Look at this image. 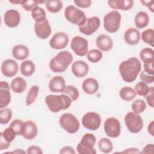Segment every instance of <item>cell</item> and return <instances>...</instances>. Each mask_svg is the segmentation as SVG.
Masks as SVG:
<instances>
[{
	"instance_id": "cell-1",
	"label": "cell",
	"mask_w": 154,
	"mask_h": 154,
	"mask_svg": "<svg viewBox=\"0 0 154 154\" xmlns=\"http://www.w3.org/2000/svg\"><path fill=\"white\" fill-rule=\"evenodd\" d=\"M141 69V63L136 57H131L122 61L119 67V73L126 82H132Z\"/></svg>"
},
{
	"instance_id": "cell-2",
	"label": "cell",
	"mask_w": 154,
	"mask_h": 154,
	"mask_svg": "<svg viewBox=\"0 0 154 154\" xmlns=\"http://www.w3.org/2000/svg\"><path fill=\"white\" fill-rule=\"evenodd\" d=\"M72 102L71 98L66 94H49L45 98V103L52 112H58L61 110L69 108Z\"/></svg>"
},
{
	"instance_id": "cell-3",
	"label": "cell",
	"mask_w": 154,
	"mask_h": 154,
	"mask_svg": "<svg viewBox=\"0 0 154 154\" xmlns=\"http://www.w3.org/2000/svg\"><path fill=\"white\" fill-rule=\"evenodd\" d=\"M73 61V56L67 51L58 52L49 62L50 69L55 73L64 72Z\"/></svg>"
},
{
	"instance_id": "cell-4",
	"label": "cell",
	"mask_w": 154,
	"mask_h": 154,
	"mask_svg": "<svg viewBox=\"0 0 154 154\" xmlns=\"http://www.w3.org/2000/svg\"><path fill=\"white\" fill-rule=\"evenodd\" d=\"M64 16L67 20L79 26L83 25L87 19L84 12L74 5H69L66 8Z\"/></svg>"
},
{
	"instance_id": "cell-5",
	"label": "cell",
	"mask_w": 154,
	"mask_h": 154,
	"mask_svg": "<svg viewBox=\"0 0 154 154\" xmlns=\"http://www.w3.org/2000/svg\"><path fill=\"white\" fill-rule=\"evenodd\" d=\"M121 14L116 10H112L107 13L103 17V26L109 33L116 32L120 26Z\"/></svg>"
},
{
	"instance_id": "cell-6",
	"label": "cell",
	"mask_w": 154,
	"mask_h": 154,
	"mask_svg": "<svg viewBox=\"0 0 154 154\" xmlns=\"http://www.w3.org/2000/svg\"><path fill=\"white\" fill-rule=\"evenodd\" d=\"M60 125L61 127L69 134L76 132L80 127L78 119L71 113H64L60 117Z\"/></svg>"
},
{
	"instance_id": "cell-7",
	"label": "cell",
	"mask_w": 154,
	"mask_h": 154,
	"mask_svg": "<svg viewBox=\"0 0 154 154\" xmlns=\"http://www.w3.org/2000/svg\"><path fill=\"white\" fill-rule=\"evenodd\" d=\"M125 123L129 131L134 134L139 132L143 126L141 117L134 112H129L126 114Z\"/></svg>"
},
{
	"instance_id": "cell-8",
	"label": "cell",
	"mask_w": 154,
	"mask_h": 154,
	"mask_svg": "<svg viewBox=\"0 0 154 154\" xmlns=\"http://www.w3.org/2000/svg\"><path fill=\"white\" fill-rule=\"evenodd\" d=\"M82 123L84 128L91 131H96L100 127L101 118L99 114L95 112H88L84 115Z\"/></svg>"
},
{
	"instance_id": "cell-9",
	"label": "cell",
	"mask_w": 154,
	"mask_h": 154,
	"mask_svg": "<svg viewBox=\"0 0 154 154\" xmlns=\"http://www.w3.org/2000/svg\"><path fill=\"white\" fill-rule=\"evenodd\" d=\"M103 128L107 136L117 138L121 133V126L119 120L115 117H109L104 122Z\"/></svg>"
},
{
	"instance_id": "cell-10",
	"label": "cell",
	"mask_w": 154,
	"mask_h": 154,
	"mask_svg": "<svg viewBox=\"0 0 154 154\" xmlns=\"http://www.w3.org/2000/svg\"><path fill=\"white\" fill-rule=\"evenodd\" d=\"M88 43L87 39L77 35L71 40L70 47L73 51L79 57H84L88 53Z\"/></svg>"
},
{
	"instance_id": "cell-11",
	"label": "cell",
	"mask_w": 154,
	"mask_h": 154,
	"mask_svg": "<svg viewBox=\"0 0 154 154\" xmlns=\"http://www.w3.org/2000/svg\"><path fill=\"white\" fill-rule=\"evenodd\" d=\"M100 24V19L97 16H93L87 18L85 23L79 26V30L83 34L90 35L99 29Z\"/></svg>"
},
{
	"instance_id": "cell-12",
	"label": "cell",
	"mask_w": 154,
	"mask_h": 154,
	"mask_svg": "<svg viewBox=\"0 0 154 154\" xmlns=\"http://www.w3.org/2000/svg\"><path fill=\"white\" fill-rule=\"evenodd\" d=\"M69 40V38L67 34L63 32H58L50 40L49 45L54 49H61L67 46Z\"/></svg>"
},
{
	"instance_id": "cell-13",
	"label": "cell",
	"mask_w": 154,
	"mask_h": 154,
	"mask_svg": "<svg viewBox=\"0 0 154 154\" xmlns=\"http://www.w3.org/2000/svg\"><path fill=\"white\" fill-rule=\"evenodd\" d=\"M34 31L36 35L41 39L47 38L51 34V27L47 19L34 24Z\"/></svg>"
},
{
	"instance_id": "cell-14",
	"label": "cell",
	"mask_w": 154,
	"mask_h": 154,
	"mask_svg": "<svg viewBox=\"0 0 154 154\" xmlns=\"http://www.w3.org/2000/svg\"><path fill=\"white\" fill-rule=\"evenodd\" d=\"M37 126L32 121L28 120L23 123L21 135L26 140L34 139L37 134Z\"/></svg>"
},
{
	"instance_id": "cell-15",
	"label": "cell",
	"mask_w": 154,
	"mask_h": 154,
	"mask_svg": "<svg viewBox=\"0 0 154 154\" xmlns=\"http://www.w3.org/2000/svg\"><path fill=\"white\" fill-rule=\"evenodd\" d=\"M18 71V64L13 59H7L3 61L1 65V72L6 77H13Z\"/></svg>"
},
{
	"instance_id": "cell-16",
	"label": "cell",
	"mask_w": 154,
	"mask_h": 154,
	"mask_svg": "<svg viewBox=\"0 0 154 154\" xmlns=\"http://www.w3.org/2000/svg\"><path fill=\"white\" fill-rule=\"evenodd\" d=\"M5 24L10 28H15L20 23V14L19 11L14 9L7 10L4 16Z\"/></svg>"
},
{
	"instance_id": "cell-17",
	"label": "cell",
	"mask_w": 154,
	"mask_h": 154,
	"mask_svg": "<svg viewBox=\"0 0 154 154\" xmlns=\"http://www.w3.org/2000/svg\"><path fill=\"white\" fill-rule=\"evenodd\" d=\"M71 70L75 76L82 78L87 75L88 72L89 67L87 63L84 61L78 60L72 64Z\"/></svg>"
},
{
	"instance_id": "cell-18",
	"label": "cell",
	"mask_w": 154,
	"mask_h": 154,
	"mask_svg": "<svg viewBox=\"0 0 154 154\" xmlns=\"http://www.w3.org/2000/svg\"><path fill=\"white\" fill-rule=\"evenodd\" d=\"M49 88L53 93L63 92L66 88V81L63 77L55 76L49 82Z\"/></svg>"
},
{
	"instance_id": "cell-19",
	"label": "cell",
	"mask_w": 154,
	"mask_h": 154,
	"mask_svg": "<svg viewBox=\"0 0 154 154\" xmlns=\"http://www.w3.org/2000/svg\"><path fill=\"white\" fill-rule=\"evenodd\" d=\"M97 47L103 52L110 51L112 48L113 42L112 38L108 35L101 34L99 35L96 41Z\"/></svg>"
},
{
	"instance_id": "cell-20",
	"label": "cell",
	"mask_w": 154,
	"mask_h": 154,
	"mask_svg": "<svg viewBox=\"0 0 154 154\" xmlns=\"http://www.w3.org/2000/svg\"><path fill=\"white\" fill-rule=\"evenodd\" d=\"M124 40L129 45H135L140 40V33L135 28H129L125 32Z\"/></svg>"
},
{
	"instance_id": "cell-21",
	"label": "cell",
	"mask_w": 154,
	"mask_h": 154,
	"mask_svg": "<svg viewBox=\"0 0 154 154\" xmlns=\"http://www.w3.org/2000/svg\"><path fill=\"white\" fill-rule=\"evenodd\" d=\"M109 6L114 9H120L122 10H129L134 5V1L132 0H109L108 1Z\"/></svg>"
},
{
	"instance_id": "cell-22",
	"label": "cell",
	"mask_w": 154,
	"mask_h": 154,
	"mask_svg": "<svg viewBox=\"0 0 154 154\" xmlns=\"http://www.w3.org/2000/svg\"><path fill=\"white\" fill-rule=\"evenodd\" d=\"M99 83L97 81L92 78L85 79L82 84L83 91L88 94H93L96 93L99 89Z\"/></svg>"
},
{
	"instance_id": "cell-23",
	"label": "cell",
	"mask_w": 154,
	"mask_h": 154,
	"mask_svg": "<svg viewBox=\"0 0 154 154\" xmlns=\"http://www.w3.org/2000/svg\"><path fill=\"white\" fill-rule=\"evenodd\" d=\"M29 54L28 48L23 45H17L12 49L13 57L17 60L26 59Z\"/></svg>"
},
{
	"instance_id": "cell-24",
	"label": "cell",
	"mask_w": 154,
	"mask_h": 154,
	"mask_svg": "<svg viewBox=\"0 0 154 154\" xmlns=\"http://www.w3.org/2000/svg\"><path fill=\"white\" fill-rule=\"evenodd\" d=\"M11 88L14 93H22L26 88V82L22 77H16L11 82Z\"/></svg>"
},
{
	"instance_id": "cell-25",
	"label": "cell",
	"mask_w": 154,
	"mask_h": 154,
	"mask_svg": "<svg viewBox=\"0 0 154 154\" xmlns=\"http://www.w3.org/2000/svg\"><path fill=\"white\" fill-rule=\"evenodd\" d=\"M134 22L137 28H144L147 26L149 22V16L146 12L140 11L135 15Z\"/></svg>"
},
{
	"instance_id": "cell-26",
	"label": "cell",
	"mask_w": 154,
	"mask_h": 154,
	"mask_svg": "<svg viewBox=\"0 0 154 154\" xmlns=\"http://www.w3.org/2000/svg\"><path fill=\"white\" fill-rule=\"evenodd\" d=\"M35 67L34 63L31 60L23 61L20 66L21 73L25 76H31L35 72Z\"/></svg>"
},
{
	"instance_id": "cell-27",
	"label": "cell",
	"mask_w": 154,
	"mask_h": 154,
	"mask_svg": "<svg viewBox=\"0 0 154 154\" xmlns=\"http://www.w3.org/2000/svg\"><path fill=\"white\" fill-rule=\"evenodd\" d=\"M135 90L129 87H124L122 88L119 91L120 98L125 101H131L136 97Z\"/></svg>"
},
{
	"instance_id": "cell-28",
	"label": "cell",
	"mask_w": 154,
	"mask_h": 154,
	"mask_svg": "<svg viewBox=\"0 0 154 154\" xmlns=\"http://www.w3.org/2000/svg\"><path fill=\"white\" fill-rule=\"evenodd\" d=\"M45 7L47 10L52 13L59 12L63 7V2L60 0L47 1L45 3Z\"/></svg>"
},
{
	"instance_id": "cell-29",
	"label": "cell",
	"mask_w": 154,
	"mask_h": 154,
	"mask_svg": "<svg viewBox=\"0 0 154 154\" xmlns=\"http://www.w3.org/2000/svg\"><path fill=\"white\" fill-rule=\"evenodd\" d=\"M140 57L145 63L154 62V51L152 49L149 48H144L140 53Z\"/></svg>"
},
{
	"instance_id": "cell-30",
	"label": "cell",
	"mask_w": 154,
	"mask_h": 154,
	"mask_svg": "<svg viewBox=\"0 0 154 154\" xmlns=\"http://www.w3.org/2000/svg\"><path fill=\"white\" fill-rule=\"evenodd\" d=\"M11 101V94L8 88H0V108L7 106Z\"/></svg>"
},
{
	"instance_id": "cell-31",
	"label": "cell",
	"mask_w": 154,
	"mask_h": 154,
	"mask_svg": "<svg viewBox=\"0 0 154 154\" xmlns=\"http://www.w3.org/2000/svg\"><path fill=\"white\" fill-rule=\"evenodd\" d=\"M96 141V137L93 134L87 133L83 135L79 143L84 147L91 149L94 146Z\"/></svg>"
},
{
	"instance_id": "cell-32",
	"label": "cell",
	"mask_w": 154,
	"mask_h": 154,
	"mask_svg": "<svg viewBox=\"0 0 154 154\" xmlns=\"http://www.w3.org/2000/svg\"><path fill=\"white\" fill-rule=\"evenodd\" d=\"M98 146L100 150L104 153H109L113 149V145L111 141L107 138H101L99 141Z\"/></svg>"
},
{
	"instance_id": "cell-33",
	"label": "cell",
	"mask_w": 154,
	"mask_h": 154,
	"mask_svg": "<svg viewBox=\"0 0 154 154\" xmlns=\"http://www.w3.org/2000/svg\"><path fill=\"white\" fill-rule=\"evenodd\" d=\"M31 16L35 22H39L46 19V13L43 8L37 6L31 11Z\"/></svg>"
},
{
	"instance_id": "cell-34",
	"label": "cell",
	"mask_w": 154,
	"mask_h": 154,
	"mask_svg": "<svg viewBox=\"0 0 154 154\" xmlns=\"http://www.w3.org/2000/svg\"><path fill=\"white\" fill-rule=\"evenodd\" d=\"M39 91V87L37 85H32L28 92L25 103L27 106L31 105L36 99Z\"/></svg>"
},
{
	"instance_id": "cell-35",
	"label": "cell",
	"mask_w": 154,
	"mask_h": 154,
	"mask_svg": "<svg viewBox=\"0 0 154 154\" xmlns=\"http://www.w3.org/2000/svg\"><path fill=\"white\" fill-rule=\"evenodd\" d=\"M141 39L142 40L147 43L150 45L151 46L153 47L154 46V30L152 28L147 29L143 31L141 33Z\"/></svg>"
},
{
	"instance_id": "cell-36",
	"label": "cell",
	"mask_w": 154,
	"mask_h": 154,
	"mask_svg": "<svg viewBox=\"0 0 154 154\" xmlns=\"http://www.w3.org/2000/svg\"><path fill=\"white\" fill-rule=\"evenodd\" d=\"M132 109L134 112L140 114L143 112L146 109V103L143 99H136L132 103Z\"/></svg>"
},
{
	"instance_id": "cell-37",
	"label": "cell",
	"mask_w": 154,
	"mask_h": 154,
	"mask_svg": "<svg viewBox=\"0 0 154 154\" xmlns=\"http://www.w3.org/2000/svg\"><path fill=\"white\" fill-rule=\"evenodd\" d=\"M87 57L89 61L95 63L99 62L102 58L103 54L99 49H92L87 53Z\"/></svg>"
},
{
	"instance_id": "cell-38",
	"label": "cell",
	"mask_w": 154,
	"mask_h": 154,
	"mask_svg": "<svg viewBox=\"0 0 154 154\" xmlns=\"http://www.w3.org/2000/svg\"><path fill=\"white\" fill-rule=\"evenodd\" d=\"M150 87L147 85L146 83L143 81L138 82L135 86V91L136 94L139 96H145L147 95L149 91Z\"/></svg>"
},
{
	"instance_id": "cell-39",
	"label": "cell",
	"mask_w": 154,
	"mask_h": 154,
	"mask_svg": "<svg viewBox=\"0 0 154 154\" xmlns=\"http://www.w3.org/2000/svg\"><path fill=\"white\" fill-rule=\"evenodd\" d=\"M12 117V111L10 108L1 109L0 111V123L5 125L9 122Z\"/></svg>"
},
{
	"instance_id": "cell-40",
	"label": "cell",
	"mask_w": 154,
	"mask_h": 154,
	"mask_svg": "<svg viewBox=\"0 0 154 154\" xmlns=\"http://www.w3.org/2000/svg\"><path fill=\"white\" fill-rule=\"evenodd\" d=\"M63 92L69 96L72 100V102L76 100L79 97V91L78 89L73 85H67L66 87Z\"/></svg>"
},
{
	"instance_id": "cell-41",
	"label": "cell",
	"mask_w": 154,
	"mask_h": 154,
	"mask_svg": "<svg viewBox=\"0 0 154 154\" xmlns=\"http://www.w3.org/2000/svg\"><path fill=\"white\" fill-rule=\"evenodd\" d=\"M0 135L2 136L3 138L5 141L9 143L12 142L14 140L16 135L15 131L10 127L6 128L5 130H4L3 132H1L0 133Z\"/></svg>"
},
{
	"instance_id": "cell-42",
	"label": "cell",
	"mask_w": 154,
	"mask_h": 154,
	"mask_svg": "<svg viewBox=\"0 0 154 154\" xmlns=\"http://www.w3.org/2000/svg\"><path fill=\"white\" fill-rule=\"evenodd\" d=\"M23 121L20 119L14 120L10 125L9 127L12 128L16 132V135H21L22 127L23 125Z\"/></svg>"
},
{
	"instance_id": "cell-43",
	"label": "cell",
	"mask_w": 154,
	"mask_h": 154,
	"mask_svg": "<svg viewBox=\"0 0 154 154\" xmlns=\"http://www.w3.org/2000/svg\"><path fill=\"white\" fill-rule=\"evenodd\" d=\"M76 149H77L78 153L79 154H96V150L94 147L88 149L85 147H84L79 143L76 146Z\"/></svg>"
},
{
	"instance_id": "cell-44",
	"label": "cell",
	"mask_w": 154,
	"mask_h": 154,
	"mask_svg": "<svg viewBox=\"0 0 154 154\" xmlns=\"http://www.w3.org/2000/svg\"><path fill=\"white\" fill-rule=\"evenodd\" d=\"M38 4V1L36 0H29L25 1V2L22 5V7L26 11H32L35 7H37Z\"/></svg>"
},
{
	"instance_id": "cell-45",
	"label": "cell",
	"mask_w": 154,
	"mask_h": 154,
	"mask_svg": "<svg viewBox=\"0 0 154 154\" xmlns=\"http://www.w3.org/2000/svg\"><path fill=\"white\" fill-rule=\"evenodd\" d=\"M144 97L146 98L148 105L150 107L153 108L154 106V102H153L154 101V88L153 87H150L148 94Z\"/></svg>"
},
{
	"instance_id": "cell-46",
	"label": "cell",
	"mask_w": 154,
	"mask_h": 154,
	"mask_svg": "<svg viewBox=\"0 0 154 154\" xmlns=\"http://www.w3.org/2000/svg\"><path fill=\"white\" fill-rule=\"evenodd\" d=\"M140 76L142 81L144 82L146 84H152L153 82L154 76L147 75L144 70L141 72Z\"/></svg>"
},
{
	"instance_id": "cell-47",
	"label": "cell",
	"mask_w": 154,
	"mask_h": 154,
	"mask_svg": "<svg viewBox=\"0 0 154 154\" xmlns=\"http://www.w3.org/2000/svg\"><path fill=\"white\" fill-rule=\"evenodd\" d=\"M74 3L78 7L83 8H88L91 5V1L90 0H75Z\"/></svg>"
},
{
	"instance_id": "cell-48",
	"label": "cell",
	"mask_w": 154,
	"mask_h": 154,
	"mask_svg": "<svg viewBox=\"0 0 154 154\" xmlns=\"http://www.w3.org/2000/svg\"><path fill=\"white\" fill-rule=\"evenodd\" d=\"M153 64H154V62L150 63H144V71L149 75H153L154 74Z\"/></svg>"
},
{
	"instance_id": "cell-49",
	"label": "cell",
	"mask_w": 154,
	"mask_h": 154,
	"mask_svg": "<svg viewBox=\"0 0 154 154\" xmlns=\"http://www.w3.org/2000/svg\"><path fill=\"white\" fill-rule=\"evenodd\" d=\"M26 153L28 154H42L43 153V151L39 147L36 146H32L28 148Z\"/></svg>"
},
{
	"instance_id": "cell-50",
	"label": "cell",
	"mask_w": 154,
	"mask_h": 154,
	"mask_svg": "<svg viewBox=\"0 0 154 154\" xmlns=\"http://www.w3.org/2000/svg\"><path fill=\"white\" fill-rule=\"evenodd\" d=\"M154 145L153 144H148L145 146L143 149V151L141 152V153H153Z\"/></svg>"
},
{
	"instance_id": "cell-51",
	"label": "cell",
	"mask_w": 154,
	"mask_h": 154,
	"mask_svg": "<svg viewBox=\"0 0 154 154\" xmlns=\"http://www.w3.org/2000/svg\"><path fill=\"white\" fill-rule=\"evenodd\" d=\"M10 143H9L5 141L3 138L2 136L0 135V150H3L4 149H7L10 146Z\"/></svg>"
},
{
	"instance_id": "cell-52",
	"label": "cell",
	"mask_w": 154,
	"mask_h": 154,
	"mask_svg": "<svg viewBox=\"0 0 154 154\" xmlns=\"http://www.w3.org/2000/svg\"><path fill=\"white\" fill-rule=\"evenodd\" d=\"M60 154H64V153H66V154H75V150H73V149L70 147V146H65V147H63V148H61V149L60 150Z\"/></svg>"
},
{
	"instance_id": "cell-53",
	"label": "cell",
	"mask_w": 154,
	"mask_h": 154,
	"mask_svg": "<svg viewBox=\"0 0 154 154\" xmlns=\"http://www.w3.org/2000/svg\"><path fill=\"white\" fill-rule=\"evenodd\" d=\"M141 2L144 6L147 7L152 12H153L154 1H141Z\"/></svg>"
},
{
	"instance_id": "cell-54",
	"label": "cell",
	"mask_w": 154,
	"mask_h": 154,
	"mask_svg": "<svg viewBox=\"0 0 154 154\" xmlns=\"http://www.w3.org/2000/svg\"><path fill=\"white\" fill-rule=\"evenodd\" d=\"M122 153H140L141 152L139 151V150L137 148L132 147V148H129V149H127L123 150L122 152Z\"/></svg>"
},
{
	"instance_id": "cell-55",
	"label": "cell",
	"mask_w": 154,
	"mask_h": 154,
	"mask_svg": "<svg viewBox=\"0 0 154 154\" xmlns=\"http://www.w3.org/2000/svg\"><path fill=\"white\" fill-rule=\"evenodd\" d=\"M148 132L151 135H154V122L152 120L148 125L147 127Z\"/></svg>"
},
{
	"instance_id": "cell-56",
	"label": "cell",
	"mask_w": 154,
	"mask_h": 154,
	"mask_svg": "<svg viewBox=\"0 0 154 154\" xmlns=\"http://www.w3.org/2000/svg\"><path fill=\"white\" fill-rule=\"evenodd\" d=\"M0 88H8L10 89V86L5 81H1L0 82Z\"/></svg>"
},
{
	"instance_id": "cell-57",
	"label": "cell",
	"mask_w": 154,
	"mask_h": 154,
	"mask_svg": "<svg viewBox=\"0 0 154 154\" xmlns=\"http://www.w3.org/2000/svg\"><path fill=\"white\" fill-rule=\"evenodd\" d=\"M9 2L11 4L22 5L25 2V1H23V0H15V1H9Z\"/></svg>"
},
{
	"instance_id": "cell-58",
	"label": "cell",
	"mask_w": 154,
	"mask_h": 154,
	"mask_svg": "<svg viewBox=\"0 0 154 154\" xmlns=\"http://www.w3.org/2000/svg\"><path fill=\"white\" fill-rule=\"evenodd\" d=\"M11 153H25V152L21 150V149H17L15 151H13Z\"/></svg>"
}]
</instances>
